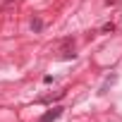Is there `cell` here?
I'll return each mask as SVG.
<instances>
[{"mask_svg": "<svg viewBox=\"0 0 122 122\" xmlns=\"http://www.w3.org/2000/svg\"><path fill=\"white\" fill-rule=\"evenodd\" d=\"M77 53H74V41L72 38H65L62 41V50H60V60H72Z\"/></svg>", "mask_w": 122, "mask_h": 122, "instance_id": "obj_1", "label": "cell"}, {"mask_svg": "<svg viewBox=\"0 0 122 122\" xmlns=\"http://www.w3.org/2000/svg\"><path fill=\"white\" fill-rule=\"evenodd\" d=\"M62 110H65L62 105H55V108H50L48 112H43V115L38 117V122H53V120H57L60 115H62Z\"/></svg>", "mask_w": 122, "mask_h": 122, "instance_id": "obj_2", "label": "cell"}, {"mask_svg": "<svg viewBox=\"0 0 122 122\" xmlns=\"http://www.w3.org/2000/svg\"><path fill=\"white\" fill-rule=\"evenodd\" d=\"M65 96V91H57L55 96H43V98H38L41 103H53V101H57V98H62Z\"/></svg>", "mask_w": 122, "mask_h": 122, "instance_id": "obj_3", "label": "cell"}, {"mask_svg": "<svg viewBox=\"0 0 122 122\" xmlns=\"http://www.w3.org/2000/svg\"><path fill=\"white\" fill-rule=\"evenodd\" d=\"M112 31H115V24H112V22H108V24L101 26V34H112Z\"/></svg>", "mask_w": 122, "mask_h": 122, "instance_id": "obj_4", "label": "cell"}, {"mask_svg": "<svg viewBox=\"0 0 122 122\" xmlns=\"http://www.w3.org/2000/svg\"><path fill=\"white\" fill-rule=\"evenodd\" d=\"M31 29H34V31H41V29H43V19H38V17H36V19L31 22Z\"/></svg>", "mask_w": 122, "mask_h": 122, "instance_id": "obj_5", "label": "cell"}, {"mask_svg": "<svg viewBox=\"0 0 122 122\" xmlns=\"http://www.w3.org/2000/svg\"><path fill=\"white\" fill-rule=\"evenodd\" d=\"M105 3H108V5H112V3H115V0H105Z\"/></svg>", "mask_w": 122, "mask_h": 122, "instance_id": "obj_6", "label": "cell"}]
</instances>
